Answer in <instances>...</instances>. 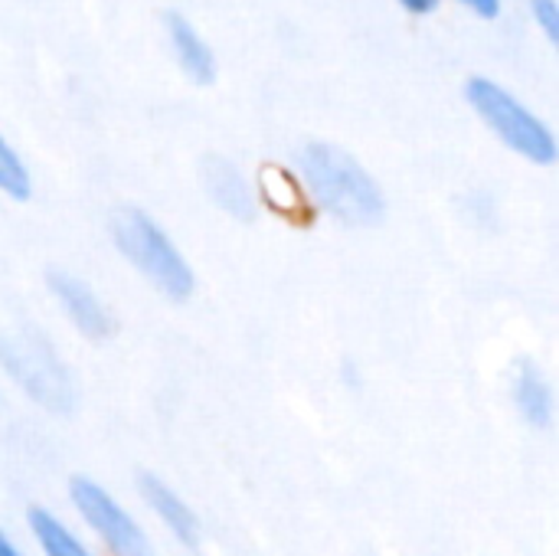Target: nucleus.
Segmentation results:
<instances>
[{
    "label": "nucleus",
    "mask_w": 559,
    "mask_h": 556,
    "mask_svg": "<svg viewBox=\"0 0 559 556\" xmlns=\"http://www.w3.org/2000/svg\"><path fill=\"white\" fill-rule=\"evenodd\" d=\"M298 184L308 206L344 226H373L383 220V190L367 167L337 144H305L298 154Z\"/></svg>",
    "instance_id": "obj_1"
},
{
    "label": "nucleus",
    "mask_w": 559,
    "mask_h": 556,
    "mask_svg": "<svg viewBox=\"0 0 559 556\" xmlns=\"http://www.w3.org/2000/svg\"><path fill=\"white\" fill-rule=\"evenodd\" d=\"M111 236L121 256L131 262L134 272H141L164 298L187 301L197 288V275L177 242L164 233V226L134 206H124L111 220Z\"/></svg>",
    "instance_id": "obj_2"
},
{
    "label": "nucleus",
    "mask_w": 559,
    "mask_h": 556,
    "mask_svg": "<svg viewBox=\"0 0 559 556\" xmlns=\"http://www.w3.org/2000/svg\"><path fill=\"white\" fill-rule=\"evenodd\" d=\"M465 98L504 147L540 167H550L557 161V138L550 125L540 115H534L514 92H508L495 79L475 75L465 85Z\"/></svg>",
    "instance_id": "obj_3"
},
{
    "label": "nucleus",
    "mask_w": 559,
    "mask_h": 556,
    "mask_svg": "<svg viewBox=\"0 0 559 556\" xmlns=\"http://www.w3.org/2000/svg\"><path fill=\"white\" fill-rule=\"evenodd\" d=\"M69 501L79 521L98 537V544L111 556H151V541L141 531V524L98 482L75 475L69 482Z\"/></svg>",
    "instance_id": "obj_4"
},
{
    "label": "nucleus",
    "mask_w": 559,
    "mask_h": 556,
    "mask_svg": "<svg viewBox=\"0 0 559 556\" xmlns=\"http://www.w3.org/2000/svg\"><path fill=\"white\" fill-rule=\"evenodd\" d=\"M0 360L7 364V374H13L20 380V387L52 406V410H66L69 406V387H66V374L62 367L46 354V347L39 344H20V341H7L0 344Z\"/></svg>",
    "instance_id": "obj_5"
},
{
    "label": "nucleus",
    "mask_w": 559,
    "mask_h": 556,
    "mask_svg": "<svg viewBox=\"0 0 559 556\" xmlns=\"http://www.w3.org/2000/svg\"><path fill=\"white\" fill-rule=\"evenodd\" d=\"M49 292L56 305L66 311L72 328L85 334L88 341H105L115 331V321L105 308V301L92 292L88 282H82L72 272H49Z\"/></svg>",
    "instance_id": "obj_6"
},
{
    "label": "nucleus",
    "mask_w": 559,
    "mask_h": 556,
    "mask_svg": "<svg viewBox=\"0 0 559 556\" xmlns=\"http://www.w3.org/2000/svg\"><path fill=\"white\" fill-rule=\"evenodd\" d=\"M138 492L147 505V511L170 531L174 541H180L183 547H197L200 544V521L193 514V508L157 475H138Z\"/></svg>",
    "instance_id": "obj_7"
},
{
    "label": "nucleus",
    "mask_w": 559,
    "mask_h": 556,
    "mask_svg": "<svg viewBox=\"0 0 559 556\" xmlns=\"http://www.w3.org/2000/svg\"><path fill=\"white\" fill-rule=\"evenodd\" d=\"M200 174H203V187H206L210 200L219 210H226L236 220H252L255 216V210H259L255 190H252V184L246 180V174L233 161H226V157H206L203 167H200Z\"/></svg>",
    "instance_id": "obj_8"
},
{
    "label": "nucleus",
    "mask_w": 559,
    "mask_h": 556,
    "mask_svg": "<svg viewBox=\"0 0 559 556\" xmlns=\"http://www.w3.org/2000/svg\"><path fill=\"white\" fill-rule=\"evenodd\" d=\"M511 390H514V406H518L521 419L534 429H550L554 413H557V400H554V387H550L547 374L534 360L518 364Z\"/></svg>",
    "instance_id": "obj_9"
},
{
    "label": "nucleus",
    "mask_w": 559,
    "mask_h": 556,
    "mask_svg": "<svg viewBox=\"0 0 559 556\" xmlns=\"http://www.w3.org/2000/svg\"><path fill=\"white\" fill-rule=\"evenodd\" d=\"M167 36H170V46H174V56H177L180 69H183L193 82L206 85V82L216 79L213 49L206 46V39L200 36V29H197L187 16L167 13Z\"/></svg>",
    "instance_id": "obj_10"
},
{
    "label": "nucleus",
    "mask_w": 559,
    "mask_h": 556,
    "mask_svg": "<svg viewBox=\"0 0 559 556\" xmlns=\"http://www.w3.org/2000/svg\"><path fill=\"white\" fill-rule=\"evenodd\" d=\"M26 524H29V534H33V541H36L43 556H95L82 544V537L72 528H66L46 508H29Z\"/></svg>",
    "instance_id": "obj_11"
},
{
    "label": "nucleus",
    "mask_w": 559,
    "mask_h": 556,
    "mask_svg": "<svg viewBox=\"0 0 559 556\" xmlns=\"http://www.w3.org/2000/svg\"><path fill=\"white\" fill-rule=\"evenodd\" d=\"M262 193L272 203V210H278L282 216H301L308 210L305 190L298 184V177H292L282 167H265L262 170Z\"/></svg>",
    "instance_id": "obj_12"
},
{
    "label": "nucleus",
    "mask_w": 559,
    "mask_h": 556,
    "mask_svg": "<svg viewBox=\"0 0 559 556\" xmlns=\"http://www.w3.org/2000/svg\"><path fill=\"white\" fill-rule=\"evenodd\" d=\"M0 193L10 200H29V193H33L29 170L3 134H0Z\"/></svg>",
    "instance_id": "obj_13"
},
{
    "label": "nucleus",
    "mask_w": 559,
    "mask_h": 556,
    "mask_svg": "<svg viewBox=\"0 0 559 556\" xmlns=\"http://www.w3.org/2000/svg\"><path fill=\"white\" fill-rule=\"evenodd\" d=\"M531 16L547 36V43H559V3L557 0H531Z\"/></svg>",
    "instance_id": "obj_14"
},
{
    "label": "nucleus",
    "mask_w": 559,
    "mask_h": 556,
    "mask_svg": "<svg viewBox=\"0 0 559 556\" xmlns=\"http://www.w3.org/2000/svg\"><path fill=\"white\" fill-rule=\"evenodd\" d=\"M462 7H468L475 16H481V20H495L498 13H501V0H459Z\"/></svg>",
    "instance_id": "obj_15"
},
{
    "label": "nucleus",
    "mask_w": 559,
    "mask_h": 556,
    "mask_svg": "<svg viewBox=\"0 0 559 556\" xmlns=\"http://www.w3.org/2000/svg\"><path fill=\"white\" fill-rule=\"evenodd\" d=\"M409 13H416V16H426V13H432L436 7H439V0H400Z\"/></svg>",
    "instance_id": "obj_16"
},
{
    "label": "nucleus",
    "mask_w": 559,
    "mask_h": 556,
    "mask_svg": "<svg viewBox=\"0 0 559 556\" xmlns=\"http://www.w3.org/2000/svg\"><path fill=\"white\" fill-rule=\"evenodd\" d=\"M0 556H26L16 544H13V537L0 528Z\"/></svg>",
    "instance_id": "obj_17"
}]
</instances>
